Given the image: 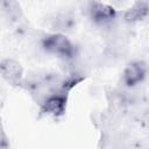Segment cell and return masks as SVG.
<instances>
[{
  "label": "cell",
  "mask_w": 149,
  "mask_h": 149,
  "mask_svg": "<svg viewBox=\"0 0 149 149\" xmlns=\"http://www.w3.org/2000/svg\"><path fill=\"white\" fill-rule=\"evenodd\" d=\"M66 93L62 91L54 92L41 102V112L45 115L62 116L66 111Z\"/></svg>",
  "instance_id": "3957f363"
},
{
  "label": "cell",
  "mask_w": 149,
  "mask_h": 149,
  "mask_svg": "<svg viewBox=\"0 0 149 149\" xmlns=\"http://www.w3.org/2000/svg\"><path fill=\"white\" fill-rule=\"evenodd\" d=\"M147 15H148V2L147 0H140L125 12L123 20L127 23H135L147 17Z\"/></svg>",
  "instance_id": "52a82bcc"
},
{
  "label": "cell",
  "mask_w": 149,
  "mask_h": 149,
  "mask_svg": "<svg viewBox=\"0 0 149 149\" xmlns=\"http://www.w3.org/2000/svg\"><path fill=\"white\" fill-rule=\"evenodd\" d=\"M41 48L49 55L63 59H72L76 56V47L65 34L50 33L42 37Z\"/></svg>",
  "instance_id": "6da1fadb"
},
{
  "label": "cell",
  "mask_w": 149,
  "mask_h": 149,
  "mask_svg": "<svg viewBox=\"0 0 149 149\" xmlns=\"http://www.w3.org/2000/svg\"><path fill=\"white\" fill-rule=\"evenodd\" d=\"M0 76L9 84L19 86L23 83V69L19 62L6 58L0 62Z\"/></svg>",
  "instance_id": "5b68a950"
},
{
  "label": "cell",
  "mask_w": 149,
  "mask_h": 149,
  "mask_svg": "<svg viewBox=\"0 0 149 149\" xmlns=\"http://www.w3.org/2000/svg\"><path fill=\"white\" fill-rule=\"evenodd\" d=\"M48 26L50 27V29H52L54 33L64 34L73 29V27L76 26V21L73 15H71L70 13H58L49 19Z\"/></svg>",
  "instance_id": "8992f818"
},
{
  "label": "cell",
  "mask_w": 149,
  "mask_h": 149,
  "mask_svg": "<svg viewBox=\"0 0 149 149\" xmlns=\"http://www.w3.org/2000/svg\"><path fill=\"white\" fill-rule=\"evenodd\" d=\"M87 13L92 22L97 26L108 27L116 19V10L112 6L98 0L90 1V3L87 5Z\"/></svg>",
  "instance_id": "7a4b0ae2"
},
{
  "label": "cell",
  "mask_w": 149,
  "mask_h": 149,
  "mask_svg": "<svg viewBox=\"0 0 149 149\" xmlns=\"http://www.w3.org/2000/svg\"><path fill=\"white\" fill-rule=\"evenodd\" d=\"M147 74V65L142 61H134L129 63L122 72V83L125 86L133 88L141 84Z\"/></svg>",
  "instance_id": "277c9868"
}]
</instances>
